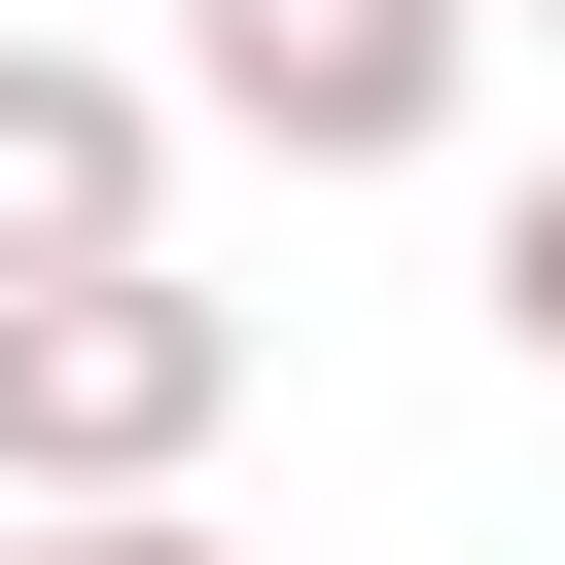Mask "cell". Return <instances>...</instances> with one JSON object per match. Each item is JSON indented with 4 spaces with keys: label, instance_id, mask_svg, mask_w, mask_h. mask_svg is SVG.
Segmentation results:
<instances>
[{
    "label": "cell",
    "instance_id": "cell-5",
    "mask_svg": "<svg viewBox=\"0 0 565 565\" xmlns=\"http://www.w3.org/2000/svg\"><path fill=\"white\" fill-rule=\"evenodd\" d=\"M0 565H212V530H177V494H35Z\"/></svg>",
    "mask_w": 565,
    "mask_h": 565
},
{
    "label": "cell",
    "instance_id": "cell-4",
    "mask_svg": "<svg viewBox=\"0 0 565 565\" xmlns=\"http://www.w3.org/2000/svg\"><path fill=\"white\" fill-rule=\"evenodd\" d=\"M494 353H530V388H565V141H530V177H494Z\"/></svg>",
    "mask_w": 565,
    "mask_h": 565
},
{
    "label": "cell",
    "instance_id": "cell-2",
    "mask_svg": "<svg viewBox=\"0 0 565 565\" xmlns=\"http://www.w3.org/2000/svg\"><path fill=\"white\" fill-rule=\"evenodd\" d=\"M459 71H494V0H177V106L282 141V177H424Z\"/></svg>",
    "mask_w": 565,
    "mask_h": 565
},
{
    "label": "cell",
    "instance_id": "cell-3",
    "mask_svg": "<svg viewBox=\"0 0 565 565\" xmlns=\"http://www.w3.org/2000/svg\"><path fill=\"white\" fill-rule=\"evenodd\" d=\"M141 212H177V106L71 71V35H0V282H106Z\"/></svg>",
    "mask_w": 565,
    "mask_h": 565
},
{
    "label": "cell",
    "instance_id": "cell-1",
    "mask_svg": "<svg viewBox=\"0 0 565 565\" xmlns=\"http://www.w3.org/2000/svg\"><path fill=\"white\" fill-rule=\"evenodd\" d=\"M247 424V282L106 247V282H0V494H177Z\"/></svg>",
    "mask_w": 565,
    "mask_h": 565
}]
</instances>
